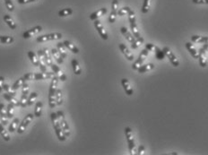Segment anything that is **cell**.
I'll use <instances>...</instances> for the list:
<instances>
[{
    "mask_svg": "<svg viewBox=\"0 0 208 155\" xmlns=\"http://www.w3.org/2000/svg\"><path fill=\"white\" fill-rule=\"evenodd\" d=\"M15 39L11 36H0V43L2 44H10L14 42Z\"/></svg>",
    "mask_w": 208,
    "mask_h": 155,
    "instance_id": "obj_37",
    "label": "cell"
},
{
    "mask_svg": "<svg viewBox=\"0 0 208 155\" xmlns=\"http://www.w3.org/2000/svg\"><path fill=\"white\" fill-rule=\"evenodd\" d=\"M0 135H2V137H3V139H4L5 141L6 142L10 141L11 137H10V135H9V133L5 130V126H4V124H3L1 118H0Z\"/></svg>",
    "mask_w": 208,
    "mask_h": 155,
    "instance_id": "obj_22",
    "label": "cell"
},
{
    "mask_svg": "<svg viewBox=\"0 0 208 155\" xmlns=\"http://www.w3.org/2000/svg\"><path fill=\"white\" fill-rule=\"evenodd\" d=\"M0 116H1V120L3 122L4 126H6L8 123L6 121V118H8V117H7V112H6L5 106L3 103H0Z\"/></svg>",
    "mask_w": 208,
    "mask_h": 155,
    "instance_id": "obj_21",
    "label": "cell"
},
{
    "mask_svg": "<svg viewBox=\"0 0 208 155\" xmlns=\"http://www.w3.org/2000/svg\"><path fill=\"white\" fill-rule=\"evenodd\" d=\"M57 114H58V117H59L60 126H61L62 129H63V132H64L65 135H66V137H68V136L70 135V127H69L67 122H66V120L65 114H64L63 111H61V110H59V111L57 112Z\"/></svg>",
    "mask_w": 208,
    "mask_h": 155,
    "instance_id": "obj_8",
    "label": "cell"
},
{
    "mask_svg": "<svg viewBox=\"0 0 208 155\" xmlns=\"http://www.w3.org/2000/svg\"><path fill=\"white\" fill-rule=\"evenodd\" d=\"M71 64H72V67H73V70H74V73L76 74V75H79L81 74L82 73V70H81V67H80V64L78 62L77 59H72L71 61Z\"/></svg>",
    "mask_w": 208,
    "mask_h": 155,
    "instance_id": "obj_30",
    "label": "cell"
},
{
    "mask_svg": "<svg viewBox=\"0 0 208 155\" xmlns=\"http://www.w3.org/2000/svg\"><path fill=\"white\" fill-rule=\"evenodd\" d=\"M14 109H15V105L13 103L9 102V104L6 107V112H7V117L8 118H13V117H14Z\"/></svg>",
    "mask_w": 208,
    "mask_h": 155,
    "instance_id": "obj_36",
    "label": "cell"
},
{
    "mask_svg": "<svg viewBox=\"0 0 208 155\" xmlns=\"http://www.w3.org/2000/svg\"><path fill=\"white\" fill-rule=\"evenodd\" d=\"M59 78L57 75H55L51 79V84L49 86V91H48V105H49L50 109H53L57 106L56 92H57V86L59 84Z\"/></svg>",
    "mask_w": 208,
    "mask_h": 155,
    "instance_id": "obj_1",
    "label": "cell"
},
{
    "mask_svg": "<svg viewBox=\"0 0 208 155\" xmlns=\"http://www.w3.org/2000/svg\"><path fill=\"white\" fill-rule=\"evenodd\" d=\"M127 15H128V21H129V23H130V29L132 31V33L134 36V38L136 39V41L139 42V44H142L144 42V38L141 37L140 32H139L138 28H137L136 20H135V14H134L133 10H131Z\"/></svg>",
    "mask_w": 208,
    "mask_h": 155,
    "instance_id": "obj_3",
    "label": "cell"
},
{
    "mask_svg": "<svg viewBox=\"0 0 208 155\" xmlns=\"http://www.w3.org/2000/svg\"><path fill=\"white\" fill-rule=\"evenodd\" d=\"M50 67H51V69L53 70V72L56 74V75H57V76L59 78L60 81H62V82H65V81L66 80V75L65 74V73H64L63 71L60 69L59 66L52 64V65L50 66Z\"/></svg>",
    "mask_w": 208,
    "mask_h": 155,
    "instance_id": "obj_17",
    "label": "cell"
},
{
    "mask_svg": "<svg viewBox=\"0 0 208 155\" xmlns=\"http://www.w3.org/2000/svg\"><path fill=\"white\" fill-rule=\"evenodd\" d=\"M163 50L165 56L169 58V60H170V64H171L173 67H178V65H179V61H178V59L177 58V56H175V54H174V53H173V52L170 49V48H168V47H164L163 49Z\"/></svg>",
    "mask_w": 208,
    "mask_h": 155,
    "instance_id": "obj_11",
    "label": "cell"
},
{
    "mask_svg": "<svg viewBox=\"0 0 208 155\" xmlns=\"http://www.w3.org/2000/svg\"><path fill=\"white\" fill-rule=\"evenodd\" d=\"M107 12H108L107 8H105V7L101 8V9L97 10L96 12H94V13L90 14V19H91V21H95V20H97L99 17H101V16H102L104 14H107Z\"/></svg>",
    "mask_w": 208,
    "mask_h": 155,
    "instance_id": "obj_20",
    "label": "cell"
},
{
    "mask_svg": "<svg viewBox=\"0 0 208 155\" xmlns=\"http://www.w3.org/2000/svg\"><path fill=\"white\" fill-rule=\"evenodd\" d=\"M43 54H44V61L45 63H46V65H48V66L50 67L53 64V62H52L51 55H50V53H49V51H48V49H43Z\"/></svg>",
    "mask_w": 208,
    "mask_h": 155,
    "instance_id": "obj_31",
    "label": "cell"
},
{
    "mask_svg": "<svg viewBox=\"0 0 208 155\" xmlns=\"http://www.w3.org/2000/svg\"><path fill=\"white\" fill-rule=\"evenodd\" d=\"M155 45L154 44H152V43H146L145 44V49L148 50V51H154V49H155Z\"/></svg>",
    "mask_w": 208,
    "mask_h": 155,
    "instance_id": "obj_47",
    "label": "cell"
},
{
    "mask_svg": "<svg viewBox=\"0 0 208 155\" xmlns=\"http://www.w3.org/2000/svg\"><path fill=\"white\" fill-rule=\"evenodd\" d=\"M57 49L59 52L60 56H62V58H66V56H67V53H66V47L65 46V44L63 42H59L58 45H57Z\"/></svg>",
    "mask_w": 208,
    "mask_h": 155,
    "instance_id": "obj_28",
    "label": "cell"
},
{
    "mask_svg": "<svg viewBox=\"0 0 208 155\" xmlns=\"http://www.w3.org/2000/svg\"><path fill=\"white\" fill-rule=\"evenodd\" d=\"M94 26H95V28L97 30L98 33L100 34V36L102 37V39L104 40V41H107V40L109 39V35H108L107 31L105 30L104 26L102 25V22H101L100 20H98V19L95 20V21H94Z\"/></svg>",
    "mask_w": 208,
    "mask_h": 155,
    "instance_id": "obj_13",
    "label": "cell"
},
{
    "mask_svg": "<svg viewBox=\"0 0 208 155\" xmlns=\"http://www.w3.org/2000/svg\"><path fill=\"white\" fill-rule=\"evenodd\" d=\"M132 9L128 6H124L122 8H120L119 10H118V15L119 16H123V15H126V14H128V13L131 11Z\"/></svg>",
    "mask_w": 208,
    "mask_h": 155,
    "instance_id": "obj_42",
    "label": "cell"
},
{
    "mask_svg": "<svg viewBox=\"0 0 208 155\" xmlns=\"http://www.w3.org/2000/svg\"><path fill=\"white\" fill-rule=\"evenodd\" d=\"M191 41L195 43H203V37L198 35H193L191 37Z\"/></svg>",
    "mask_w": 208,
    "mask_h": 155,
    "instance_id": "obj_46",
    "label": "cell"
},
{
    "mask_svg": "<svg viewBox=\"0 0 208 155\" xmlns=\"http://www.w3.org/2000/svg\"><path fill=\"white\" fill-rule=\"evenodd\" d=\"M117 15H118V12H116V11H111V13H110L109 16V22L110 23H115L116 18H117Z\"/></svg>",
    "mask_w": 208,
    "mask_h": 155,
    "instance_id": "obj_45",
    "label": "cell"
},
{
    "mask_svg": "<svg viewBox=\"0 0 208 155\" xmlns=\"http://www.w3.org/2000/svg\"><path fill=\"white\" fill-rule=\"evenodd\" d=\"M3 97L6 99L7 101H9L10 103H13L15 106H17V107H18V106H20V101H18V99H16L14 95H11V94H9V93L5 92V93H4V94H3Z\"/></svg>",
    "mask_w": 208,
    "mask_h": 155,
    "instance_id": "obj_25",
    "label": "cell"
},
{
    "mask_svg": "<svg viewBox=\"0 0 208 155\" xmlns=\"http://www.w3.org/2000/svg\"><path fill=\"white\" fill-rule=\"evenodd\" d=\"M125 135H126L127 144H128L129 153L131 155L134 154V152H135V143H134V135H133L132 129L130 127H126L125 128Z\"/></svg>",
    "mask_w": 208,
    "mask_h": 155,
    "instance_id": "obj_5",
    "label": "cell"
},
{
    "mask_svg": "<svg viewBox=\"0 0 208 155\" xmlns=\"http://www.w3.org/2000/svg\"><path fill=\"white\" fill-rule=\"evenodd\" d=\"M185 47H186V49H188V51L190 53V55L193 56L195 59H198V56H199V53H198V51L194 48L193 44L190 42H187L186 44H185Z\"/></svg>",
    "mask_w": 208,
    "mask_h": 155,
    "instance_id": "obj_19",
    "label": "cell"
},
{
    "mask_svg": "<svg viewBox=\"0 0 208 155\" xmlns=\"http://www.w3.org/2000/svg\"><path fill=\"white\" fill-rule=\"evenodd\" d=\"M145 146H144L143 144H140V145L138 146V150H137V153H136L138 155L143 154V153H145Z\"/></svg>",
    "mask_w": 208,
    "mask_h": 155,
    "instance_id": "obj_49",
    "label": "cell"
},
{
    "mask_svg": "<svg viewBox=\"0 0 208 155\" xmlns=\"http://www.w3.org/2000/svg\"><path fill=\"white\" fill-rule=\"evenodd\" d=\"M4 21L6 23V24L12 29V30H15L16 29V23H15V21L13 20V18L9 14L4 15Z\"/></svg>",
    "mask_w": 208,
    "mask_h": 155,
    "instance_id": "obj_27",
    "label": "cell"
},
{
    "mask_svg": "<svg viewBox=\"0 0 208 155\" xmlns=\"http://www.w3.org/2000/svg\"><path fill=\"white\" fill-rule=\"evenodd\" d=\"M5 84V78L3 76H0V92L3 91V86Z\"/></svg>",
    "mask_w": 208,
    "mask_h": 155,
    "instance_id": "obj_51",
    "label": "cell"
},
{
    "mask_svg": "<svg viewBox=\"0 0 208 155\" xmlns=\"http://www.w3.org/2000/svg\"><path fill=\"white\" fill-rule=\"evenodd\" d=\"M56 102L57 106H61L63 104V92L60 89H57L56 92Z\"/></svg>",
    "mask_w": 208,
    "mask_h": 155,
    "instance_id": "obj_34",
    "label": "cell"
},
{
    "mask_svg": "<svg viewBox=\"0 0 208 155\" xmlns=\"http://www.w3.org/2000/svg\"><path fill=\"white\" fill-rule=\"evenodd\" d=\"M121 85H122V87H123L124 90H125V92H126L128 96L133 95V92H134L133 88L131 87V85L129 84V81H128L127 79L123 78V79L121 80Z\"/></svg>",
    "mask_w": 208,
    "mask_h": 155,
    "instance_id": "obj_18",
    "label": "cell"
},
{
    "mask_svg": "<svg viewBox=\"0 0 208 155\" xmlns=\"http://www.w3.org/2000/svg\"><path fill=\"white\" fill-rule=\"evenodd\" d=\"M50 118H51V122H52V125H53V127L55 129V133L57 135V137L59 138V140L61 142H65L66 139V136L65 135L64 132H63V129L60 126L59 120V117H58V114L55 112L51 113L50 114Z\"/></svg>",
    "mask_w": 208,
    "mask_h": 155,
    "instance_id": "obj_2",
    "label": "cell"
},
{
    "mask_svg": "<svg viewBox=\"0 0 208 155\" xmlns=\"http://www.w3.org/2000/svg\"><path fill=\"white\" fill-rule=\"evenodd\" d=\"M154 52H155V57H156V59H158V60H163V59H164L165 54H164L163 50L161 49L159 47H157V46L155 47Z\"/></svg>",
    "mask_w": 208,
    "mask_h": 155,
    "instance_id": "obj_33",
    "label": "cell"
},
{
    "mask_svg": "<svg viewBox=\"0 0 208 155\" xmlns=\"http://www.w3.org/2000/svg\"><path fill=\"white\" fill-rule=\"evenodd\" d=\"M41 111H42V102L37 101L35 105V110H34V116L37 117H40L41 116Z\"/></svg>",
    "mask_w": 208,
    "mask_h": 155,
    "instance_id": "obj_32",
    "label": "cell"
},
{
    "mask_svg": "<svg viewBox=\"0 0 208 155\" xmlns=\"http://www.w3.org/2000/svg\"><path fill=\"white\" fill-rule=\"evenodd\" d=\"M25 81H26V80L24 79V77H21V78H19V79L15 82V84L13 85V86H12V89L16 92V90H18L20 87H22V86L23 85V84L25 83Z\"/></svg>",
    "mask_w": 208,
    "mask_h": 155,
    "instance_id": "obj_35",
    "label": "cell"
},
{
    "mask_svg": "<svg viewBox=\"0 0 208 155\" xmlns=\"http://www.w3.org/2000/svg\"><path fill=\"white\" fill-rule=\"evenodd\" d=\"M23 87V94L20 99V106L22 108H25L27 106V100H28V93H29V85L24 83Z\"/></svg>",
    "mask_w": 208,
    "mask_h": 155,
    "instance_id": "obj_14",
    "label": "cell"
},
{
    "mask_svg": "<svg viewBox=\"0 0 208 155\" xmlns=\"http://www.w3.org/2000/svg\"><path fill=\"white\" fill-rule=\"evenodd\" d=\"M62 38V34L59 32H54V33H49V34H45L42 36H40L37 38V42H46L48 41H55V40H59Z\"/></svg>",
    "mask_w": 208,
    "mask_h": 155,
    "instance_id": "obj_9",
    "label": "cell"
},
{
    "mask_svg": "<svg viewBox=\"0 0 208 155\" xmlns=\"http://www.w3.org/2000/svg\"><path fill=\"white\" fill-rule=\"evenodd\" d=\"M63 43L65 44V46L66 47V49H69L70 51H72L74 54H78L79 53V49L74 45V43L70 42L69 41H65Z\"/></svg>",
    "mask_w": 208,
    "mask_h": 155,
    "instance_id": "obj_29",
    "label": "cell"
},
{
    "mask_svg": "<svg viewBox=\"0 0 208 155\" xmlns=\"http://www.w3.org/2000/svg\"><path fill=\"white\" fill-rule=\"evenodd\" d=\"M206 51H208V44L207 43H204L203 47L198 51V53H199L198 61H199V65L201 67H207Z\"/></svg>",
    "mask_w": 208,
    "mask_h": 155,
    "instance_id": "obj_7",
    "label": "cell"
},
{
    "mask_svg": "<svg viewBox=\"0 0 208 155\" xmlns=\"http://www.w3.org/2000/svg\"><path fill=\"white\" fill-rule=\"evenodd\" d=\"M38 97V93L37 92H31L30 95L28 97V100H27V106H31L33 105L35 99Z\"/></svg>",
    "mask_w": 208,
    "mask_h": 155,
    "instance_id": "obj_41",
    "label": "cell"
},
{
    "mask_svg": "<svg viewBox=\"0 0 208 155\" xmlns=\"http://www.w3.org/2000/svg\"><path fill=\"white\" fill-rule=\"evenodd\" d=\"M33 115L32 114H28L24 118H23V120L19 124V127H18V128H17V133L18 134H23L24 131H25V129L27 128V127L30 125V123L32 121V119H33Z\"/></svg>",
    "mask_w": 208,
    "mask_h": 155,
    "instance_id": "obj_12",
    "label": "cell"
},
{
    "mask_svg": "<svg viewBox=\"0 0 208 155\" xmlns=\"http://www.w3.org/2000/svg\"><path fill=\"white\" fill-rule=\"evenodd\" d=\"M154 68V65L152 63H149V64H145V65H142L141 67H138L137 72L140 74H144V73H147L149 71L152 70Z\"/></svg>",
    "mask_w": 208,
    "mask_h": 155,
    "instance_id": "obj_24",
    "label": "cell"
},
{
    "mask_svg": "<svg viewBox=\"0 0 208 155\" xmlns=\"http://www.w3.org/2000/svg\"><path fill=\"white\" fill-rule=\"evenodd\" d=\"M148 55H149L148 50H147L146 49H143V50L141 51V53H140L139 56H138V58L134 61V63L132 65V69H133V70L137 71L138 67H141V66L144 64V62H145V60L146 56H148Z\"/></svg>",
    "mask_w": 208,
    "mask_h": 155,
    "instance_id": "obj_10",
    "label": "cell"
},
{
    "mask_svg": "<svg viewBox=\"0 0 208 155\" xmlns=\"http://www.w3.org/2000/svg\"><path fill=\"white\" fill-rule=\"evenodd\" d=\"M5 1V6L6 8L9 10V11H14L15 10V5L12 2V0H4Z\"/></svg>",
    "mask_w": 208,
    "mask_h": 155,
    "instance_id": "obj_44",
    "label": "cell"
},
{
    "mask_svg": "<svg viewBox=\"0 0 208 155\" xmlns=\"http://www.w3.org/2000/svg\"><path fill=\"white\" fill-rule=\"evenodd\" d=\"M203 43H207L208 44V37H203Z\"/></svg>",
    "mask_w": 208,
    "mask_h": 155,
    "instance_id": "obj_52",
    "label": "cell"
},
{
    "mask_svg": "<svg viewBox=\"0 0 208 155\" xmlns=\"http://www.w3.org/2000/svg\"><path fill=\"white\" fill-rule=\"evenodd\" d=\"M3 90H5V92L9 93V94H11V95H14V96L15 95V91H14V90L12 89V87H10L9 85H6V84H4Z\"/></svg>",
    "mask_w": 208,
    "mask_h": 155,
    "instance_id": "obj_43",
    "label": "cell"
},
{
    "mask_svg": "<svg viewBox=\"0 0 208 155\" xmlns=\"http://www.w3.org/2000/svg\"><path fill=\"white\" fill-rule=\"evenodd\" d=\"M51 55H52V56H53V58L56 60V62L58 63V64H59V65H61V64H63V62H64V60H63V58H62V56H60L59 52V50H58V49H51Z\"/></svg>",
    "mask_w": 208,
    "mask_h": 155,
    "instance_id": "obj_26",
    "label": "cell"
},
{
    "mask_svg": "<svg viewBox=\"0 0 208 155\" xmlns=\"http://www.w3.org/2000/svg\"><path fill=\"white\" fill-rule=\"evenodd\" d=\"M192 3L196 5H208V0H192Z\"/></svg>",
    "mask_w": 208,
    "mask_h": 155,
    "instance_id": "obj_48",
    "label": "cell"
},
{
    "mask_svg": "<svg viewBox=\"0 0 208 155\" xmlns=\"http://www.w3.org/2000/svg\"><path fill=\"white\" fill-rule=\"evenodd\" d=\"M72 14H73V9L72 8H65V9H62L59 12V16L66 17V16L71 15Z\"/></svg>",
    "mask_w": 208,
    "mask_h": 155,
    "instance_id": "obj_38",
    "label": "cell"
},
{
    "mask_svg": "<svg viewBox=\"0 0 208 155\" xmlns=\"http://www.w3.org/2000/svg\"><path fill=\"white\" fill-rule=\"evenodd\" d=\"M41 31H42V27H41V25H37V26H35V27H33V28L26 31L23 33V37L24 39H30L31 37H33L35 34H38L39 32H41Z\"/></svg>",
    "mask_w": 208,
    "mask_h": 155,
    "instance_id": "obj_15",
    "label": "cell"
},
{
    "mask_svg": "<svg viewBox=\"0 0 208 155\" xmlns=\"http://www.w3.org/2000/svg\"><path fill=\"white\" fill-rule=\"evenodd\" d=\"M152 0H144L143 5H142V13L143 14H147L150 9V4Z\"/></svg>",
    "mask_w": 208,
    "mask_h": 155,
    "instance_id": "obj_40",
    "label": "cell"
},
{
    "mask_svg": "<svg viewBox=\"0 0 208 155\" xmlns=\"http://www.w3.org/2000/svg\"><path fill=\"white\" fill-rule=\"evenodd\" d=\"M120 31H121V33L123 34V36L127 39V41L131 43V48H132L133 49H136L139 47V45H140L139 42L136 41V39L134 38V35H133L126 28V27H121V28H120Z\"/></svg>",
    "mask_w": 208,
    "mask_h": 155,
    "instance_id": "obj_6",
    "label": "cell"
},
{
    "mask_svg": "<svg viewBox=\"0 0 208 155\" xmlns=\"http://www.w3.org/2000/svg\"><path fill=\"white\" fill-rule=\"evenodd\" d=\"M19 124H20V122H19V119L18 118H15L14 120H13V122L10 124V126H9V132H11V133H14L15 130L18 128V127H19Z\"/></svg>",
    "mask_w": 208,
    "mask_h": 155,
    "instance_id": "obj_39",
    "label": "cell"
},
{
    "mask_svg": "<svg viewBox=\"0 0 208 155\" xmlns=\"http://www.w3.org/2000/svg\"><path fill=\"white\" fill-rule=\"evenodd\" d=\"M56 75V74L53 73H29V74H25L23 75L24 79L27 81H33V80H47V79H52L54 76Z\"/></svg>",
    "mask_w": 208,
    "mask_h": 155,
    "instance_id": "obj_4",
    "label": "cell"
},
{
    "mask_svg": "<svg viewBox=\"0 0 208 155\" xmlns=\"http://www.w3.org/2000/svg\"><path fill=\"white\" fill-rule=\"evenodd\" d=\"M17 1H18V3H19V4L23 5V4H27V3L36 2V1H38V0H17Z\"/></svg>",
    "mask_w": 208,
    "mask_h": 155,
    "instance_id": "obj_50",
    "label": "cell"
},
{
    "mask_svg": "<svg viewBox=\"0 0 208 155\" xmlns=\"http://www.w3.org/2000/svg\"><path fill=\"white\" fill-rule=\"evenodd\" d=\"M119 47L120 51L122 52V54L125 56V57H126L128 61H133V60H134V56H133V54L130 52V50L128 49V48H127L125 44L120 43L119 45Z\"/></svg>",
    "mask_w": 208,
    "mask_h": 155,
    "instance_id": "obj_16",
    "label": "cell"
},
{
    "mask_svg": "<svg viewBox=\"0 0 208 155\" xmlns=\"http://www.w3.org/2000/svg\"><path fill=\"white\" fill-rule=\"evenodd\" d=\"M27 55L29 56V58H30V60L31 61V63H32L35 67H40V63H41L40 58H39V56H37L33 51H28Z\"/></svg>",
    "mask_w": 208,
    "mask_h": 155,
    "instance_id": "obj_23",
    "label": "cell"
}]
</instances>
